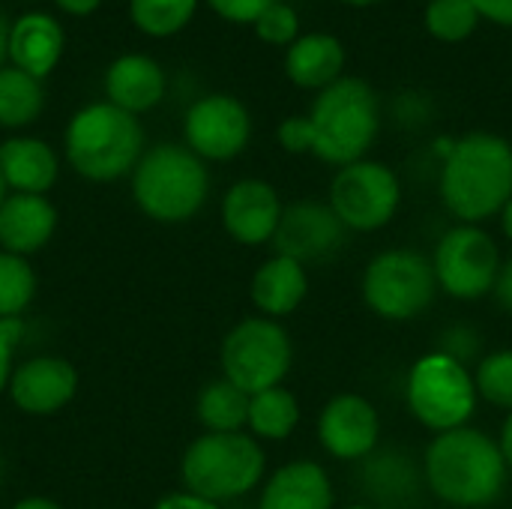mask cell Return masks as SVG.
<instances>
[{
  "label": "cell",
  "instance_id": "cell-6",
  "mask_svg": "<svg viewBox=\"0 0 512 509\" xmlns=\"http://www.w3.org/2000/svg\"><path fill=\"white\" fill-rule=\"evenodd\" d=\"M267 456L249 432H204L180 462L186 492L213 504L237 501L264 483Z\"/></svg>",
  "mask_w": 512,
  "mask_h": 509
},
{
  "label": "cell",
  "instance_id": "cell-23",
  "mask_svg": "<svg viewBox=\"0 0 512 509\" xmlns=\"http://www.w3.org/2000/svg\"><path fill=\"white\" fill-rule=\"evenodd\" d=\"M57 153L39 138H6L0 144V174L6 189L21 195H45L57 180Z\"/></svg>",
  "mask_w": 512,
  "mask_h": 509
},
{
  "label": "cell",
  "instance_id": "cell-44",
  "mask_svg": "<svg viewBox=\"0 0 512 509\" xmlns=\"http://www.w3.org/2000/svg\"><path fill=\"white\" fill-rule=\"evenodd\" d=\"M342 6H351V9H369V6H381L387 0H339Z\"/></svg>",
  "mask_w": 512,
  "mask_h": 509
},
{
  "label": "cell",
  "instance_id": "cell-5",
  "mask_svg": "<svg viewBox=\"0 0 512 509\" xmlns=\"http://www.w3.org/2000/svg\"><path fill=\"white\" fill-rule=\"evenodd\" d=\"M210 195L207 162L186 144H156L144 150L132 171V198L153 222L180 225L201 213Z\"/></svg>",
  "mask_w": 512,
  "mask_h": 509
},
{
  "label": "cell",
  "instance_id": "cell-30",
  "mask_svg": "<svg viewBox=\"0 0 512 509\" xmlns=\"http://www.w3.org/2000/svg\"><path fill=\"white\" fill-rule=\"evenodd\" d=\"M36 297V273L27 258L0 249V318H21Z\"/></svg>",
  "mask_w": 512,
  "mask_h": 509
},
{
  "label": "cell",
  "instance_id": "cell-41",
  "mask_svg": "<svg viewBox=\"0 0 512 509\" xmlns=\"http://www.w3.org/2000/svg\"><path fill=\"white\" fill-rule=\"evenodd\" d=\"M12 509H63L57 501L51 498H21L18 504H12Z\"/></svg>",
  "mask_w": 512,
  "mask_h": 509
},
{
  "label": "cell",
  "instance_id": "cell-20",
  "mask_svg": "<svg viewBox=\"0 0 512 509\" xmlns=\"http://www.w3.org/2000/svg\"><path fill=\"white\" fill-rule=\"evenodd\" d=\"M165 87V69L150 54H123L105 72L108 102L135 117L156 108L165 99Z\"/></svg>",
  "mask_w": 512,
  "mask_h": 509
},
{
  "label": "cell",
  "instance_id": "cell-37",
  "mask_svg": "<svg viewBox=\"0 0 512 509\" xmlns=\"http://www.w3.org/2000/svg\"><path fill=\"white\" fill-rule=\"evenodd\" d=\"M153 509H222L219 504L207 501V498H198L192 492H174V495H165Z\"/></svg>",
  "mask_w": 512,
  "mask_h": 509
},
{
  "label": "cell",
  "instance_id": "cell-35",
  "mask_svg": "<svg viewBox=\"0 0 512 509\" xmlns=\"http://www.w3.org/2000/svg\"><path fill=\"white\" fill-rule=\"evenodd\" d=\"M21 336H24V324L21 318H0V393L9 387V378H12V357H15V348L21 345Z\"/></svg>",
  "mask_w": 512,
  "mask_h": 509
},
{
  "label": "cell",
  "instance_id": "cell-4",
  "mask_svg": "<svg viewBox=\"0 0 512 509\" xmlns=\"http://www.w3.org/2000/svg\"><path fill=\"white\" fill-rule=\"evenodd\" d=\"M63 147L78 177L111 183L135 171L144 156V129L135 114L111 102H93L69 120Z\"/></svg>",
  "mask_w": 512,
  "mask_h": 509
},
{
  "label": "cell",
  "instance_id": "cell-13",
  "mask_svg": "<svg viewBox=\"0 0 512 509\" xmlns=\"http://www.w3.org/2000/svg\"><path fill=\"white\" fill-rule=\"evenodd\" d=\"M348 240V228L333 213L327 201L300 198L294 204H285L279 228L273 234V255H285L303 267L324 264L336 252H342Z\"/></svg>",
  "mask_w": 512,
  "mask_h": 509
},
{
  "label": "cell",
  "instance_id": "cell-19",
  "mask_svg": "<svg viewBox=\"0 0 512 509\" xmlns=\"http://www.w3.org/2000/svg\"><path fill=\"white\" fill-rule=\"evenodd\" d=\"M57 228V210L45 195H6L0 207V249L12 255H33L48 246Z\"/></svg>",
  "mask_w": 512,
  "mask_h": 509
},
{
  "label": "cell",
  "instance_id": "cell-27",
  "mask_svg": "<svg viewBox=\"0 0 512 509\" xmlns=\"http://www.w3.org/2000/svg\"><path fill=\"white\" fill-rule=\"evenodd\" d=\"M45 108V90L39 78L15 69L0 66V126L21 129L30 126Z\"/></svg>",
  "mask_w": 512,
  "mask_h": 509
},
{
  "label": "cell",
  "instance_id": "cell-46",
  "mask_svg": "<svg viewBox=\"0 0 512 509\" xmlns=\"http://www.w3.org/2000/svg\"><path fill=\"white\" fill-rule=\"evenodd\" d=\"M342 509H381V507H375V504H351V507H342Z\"/></svg>",
  "mask_w": 512,
  "mask_h": 509
},
{
  "label": "cell",
  "instance_id": "cell-26",
  "mask_svg": "<svg viewBox=\"0 0 512 509\" xmlns=\"http://www.w3.org/2000/svg\"><path fill=\"white\" fill-rule=\"evenodd\" d=\"M249 399L252 396L234 387L228 378H216L198 393V423L207 432H243L249 423Z\"/></svg>",
  "mask_w": 512,
  "mask_h": 509
},
{
  "label": "cell",
  "instance_id": "cell-25",
  "mask_svg": "<svg viewBox=\"0 0 512 509\" xmlns=\"http://www.w3.org/2000/svg\"><path fill=\"white\" fill-rule=\"evenodd\" d=\"M420 480H423V471H417L408 462V456L396 450H384V453L375 450L369 459H363V489L372 492L378 501L399 504L417 492Z\"/></svg>",
  "mask_w": 512,
  "mask_h": 509
},
{
  "label": "cell",
  "instance_id": "cell-9",
  "mask_svg": "<svg viewBox=\"0 0 512 509\" xmlns=\"http://www.w3.org/2000/svg\"><path fill=\"white\" fill-rule=\"evenodd\" d=\"M219 363L222 378L255 396L270 387H282L294 363V345L279 321L249 315L225 333Z\"/></svg>",
  "mask_w": 512,
  "mask_h": 509
},
{
  "label": "cell",
  "instance_id": "cell-43",
  "mask_svg": "<svg viewBox=\"0 0 512 509\" xmlns=\"http://www.w3.org/2000/svg\"><path fill=\"white\" fill-rule=\"evenodd\" d=\"M498 219H501V231H504V237L512 243V198L504 204V210L498 213Z\"/></svg>",
  "mask_w": 512,
  "mask_h": 509
},
{
  "label": "cell",
  "instance_id": "cell-32",
  "mask_svg": "<svg viewBox=\"0 0 512 509\" xmlns=\"http://www.w3.org/2000/svg\"><path fill=\"white\" fill-rule=\"evenodd\" d=\"M252 27H255V36L264 45H273V48H291L303 33L297 9L291 3H285V0L273 3Z\"/></svg>",
  "mask_w": 512,
  "mask_h": 509
},
{
  "label": "cell",
  "instance_id": "cell-29",
  "mask_svg": "<svg viewBox=\"0 0 512 509\" xmlns=\"http://www.w3.org/2000/svg\"><path fill=\"white\" fill-rule=\"evenodd\" d=\"M198 0H129L132 24L147 36H174L195 18Z\"/></svg>",
  "mask_w": 512,
  "mask_h": 509
},
{
  "label": "cell",
  "instance_id": "cell-28",
  "mask_svg": "<svg viewBox=\"0 0 512 509\" xmlns=\"http://www.w3.org/2000/svg\"><path fill=\"white\" fill-rule=\"evenodd\" d=\"M480 12L471 0H429L423 9V27L444 45L468 42L480 27Z\"/></svg>",
  "mask_w": 512,
  "mask_h": 509
},
{
  "label": "cell",
  "instance_id": "cell-33",
  "mask_svg": "<svg viewBox=\"0 0 512 509\" xmlns=\"http://www.w3.org/2000/svg\"><path fill=\"white\" fill-rule=\"evenodd\" d=\"M279 0H207V6L228 24H255Z\"/></svg>",
  "mask_w": 512,
  "mask_h": 509
},
{
  "label": "cell",
  "instance_id": "cell-18",
  "mask_svg": "<svg viewBox=\"0 0 512 509\" xmlns=\"http://www.w3.org/2000/svg\"><path fill=\"white\" fill-rule=\"evenodd\" d=\"M348 51L345 42L330 30H309L285 48V75L294 87L321 93L345 75Z\"/></svg>",
  "mask_w": 512,
  "mask_h": 509
},
{
  "label": "cell",
  "instance_id": "cell-21",
  "mask_svg": "<svg viewBox=\"0 0 512 509\" xmlns=\"http://www.w3.org/2000/svg\"><path fill=\"white\" fill-rule=\"evenodd\" d=\"M63 27L45 12H27L9 27V60L15 69L45 78L63 57Z\"/></svg>",
  "mask_w": 512,
  "mask_h": 509
},
{
  "label": "cell",
  "instance_id": "cell-31",
  "mask_svg": "<svg viewBox=\"0 0 512 509\" xmlns=\"http://www.w3.org/2000/svg\"><path fill=\"white\" fill-rule=\"evenodd\" d=\"M474 384L483 402L512 414V348H501V351L480 357Z\"/></svg>",
  "mask_w": 512,
  "mask_h": 509
},
{
  "label": "cell",
  "instance_id": "cell-36",
  "mask_svg": "<svg viewBox=\"0 0 512 509\" xmlns=\"http://www.w3.org/2000/svg\"><path fill=\"white\" fill-rule=\"evenodd\" d=\"M483 21L512 30V0H471Z\"/></svg>",
  "mask_w": 512,
  "mask_h": 509
},
{
  "label": "cell",
  "instance_id": "cell-24",
  "mask_svg": "<svg viewBox=\"0 0 512 509\" xmlns=\"http://www.w3.org/2000/svg\"><path fill=\"white\" fill-rule=\"evenodd\" d=\"M300 423V402L288 387H270L249 399V435L255 441H288Z\"/></svg>",
  "mask_w": 512,
  "mask_h": 509
},
{
  "label": "cell",
  "instance_id": "cell-1",
  "mask_svg": "<svg viewBox=\"0 0 512 509\" xmlns=\"http://www.w3.org/2000/svg\"><path fill=\"white\" fill-rule=\"evenodd\" d=\"M510 468L495 438L474 426L441 432L423 453L426 489L453 509H486L501 501Z\"/></svg>",
  "mask_w": 512,
  "mask_h": 509
},
{
  "label": "cell",
  "instance_id": "cell-42",
  "mask_svg": "<svg viewBox=\"0 0 512 509\" xmlns=\"http://www.w3.org/2000/svg\"><path fill=\"white\" fill-rule=\"evenodd\" d=\"M9 21H6V15H3V9H0V63L9 57Z\"/></svg>",
  "mask_w": 512,
  "mask_h": 509
},
{
  "label": "cell",
  "instance_id": "cell-14",
  "mask_svg": "<svg viewBox=\"0 0 512 509\" xmlns=\"http://www.w3.org/2000/svg\"><path fill=\"white\" fill-rule=\"evenodd\" d=\"M315 432L327 456L339 462H363L378 450L381 417L366 396L339 393L321 408Z\"/></svg>",
  "mask_w": 512,
  "mask_h": 509
},
{
  "label": "cell",
  "instance_id": "cell-15",
  "mask_svg": "<svg viewBox=\"0 0 512 509\" xmlns=\"http://www.w3.org/2000/svg\"><path fill=\"white\" fill-rule=\"evenodd\" d=\"M282 210L285 204L273 183L261 177H243L228 186L222 198V225L231 240L243 246H264L273 240Z\"/></svg>",
  "mask_w": 512,
  "mask_h": 509
},
{
  "label": "cell",
  "instance_id": "cell-22",
  "mask_svg": "<svg viewBox=\"0 0 512 509\" xmlns=\"http://www.w3.org/2000/svg\"><path fill=\"white\" fill-rule=\"evenodd\" d=\"M249 297L264 318H273V321L288 318L309 297V273L303 264L285 258V255H270L255 270Z\"/></svg>",
  "mask_w": 512,
  "mask_h": 509
},
{
  "label": "cell",
  "instance_id": "cell-8",
  "mask_svg": "<svg viewBox=\"0 0 512 509\" xmlns=\"http://www.w3.org/2000/svg\"><path fill=\"white\" fill-rule=\"evenodd\" d=\"M438 279L432 258L417 249H384L378 252L360 279L363 303L384 321H414L438 297Z\"/></svg>",
  "mask_w": 512,
  "mask_h": 509
},
{
  "label": "cell",
  "instance_id": "cell-45",
  "mask_svg": "<svg viewBox=\"0 0 512 509\" xmlns=\"http://www.w3.org/2000/svg\"><path fill=\"white\" fill-rule=\"evenodd\" d=\"M3 201H6V183H3V174H0V207H3Z\"/></svg>",
  "mask_w": 512,
  "mask_h": 509
},
{
  "label": "cell",
  "instance_id": "cell-40",
  "mask_svg": "<svg viewBox=\"0 0 512 509\" xmlns=\"http://www.w3.org/2000/svg\"><path fill=\"white\" fill-rule=\"evenodd\" d=\"M498 447H501V456H504V462H507V468H510L512 474V414H507V420H504V426H501Z\"/></svg>",
  "mask_w": 512,
  "mask_h": 509
},
{
  "label": "cell",
  "instance_id": "cell-11",
  "mask_svg": "<svg viewBox=\"0 0 512 509\" xmlns=\"http://www.w3.org/2000/svg\"><path fill=\"white\" fill-rule=\"evenodd\" d=\"M501 264V249L483 225L456 222L432 252L438 288L447 297L465 303L483 300L495 291Z\"/></svg>",
  "mask_w": 512,
  "mask_h": 509
},
{
  "label": "cell",
  "instance_id": "cell-16",
  "mask_svg": "<svg viewBox=\"0 0 512 509\" xmlns=\"http://www.w3.org/2000/svg\"><path fill=\"white\" fill-rule=\"evenodd\" d=\"M9 399L27 417H51L78 393V372L63 357H33L9 378Z\"/></svg>",
  "mask_w": 512,
  "mask_h": 509
},
{
  "label": "cell",
  "instance_id": "cell-39",
  "mask_svg": "<svg viewBox=\"0 0 512 509\" xmlns=\"http://www.w3.org/2000/svg\"><path fill=\"white\" fill-rule=\"evenodd\" d=\"M66 15H90V12H96L99 9V3L102 0H54Z\"/></svg>",
  "mask_w": 512,
  "mask_h": 509
},
{
  "label": "cell",
  "instance_id": "cell-10",
  "mask_svg": "<svg viewBox=\"0 0 512 509\" xmlns=\"http://www.w3.org/2000/svg\"><path fill=\"white\" fill-rule=\"evenodd\" d=\"M327 204L348 231L372 234L396 219L402 207V180L387 162L366 156L360 162L336 168Z\"/></svg>",
  "mask_w": 512,
  "mask_h": 509
},
{
  "label": "cell",
  "instance_id": "cell-7",
  "mask_svg": "<svg viewBox=\"0 0 512 509\" xmlns=\"http://www.w3.org/2000/svg\"><path fill=\"white\" fill-rule=\"evenodd\" d=\"M405 402L411 417L426 426L429 432L441 435V432H453L471 423V417L477 414V384H474V372L441 354H423L405 378Z\"/></svg>",
  "mask_w": 512,
  "mask_h": 509
},
{
  "label": "cell",
  "instance_id": "cell-12",
  "mask_svg": "<svg viewBox=\"0 0 512 509\" xmlns=\"http://www.w3.org/2000/svg\"><path fill=\"white\" fill-rule=\"evenodd\" d=\"M186 147L204 162H231L252 141L249 108L228 93H210L189 105L183 117Z\"/></svg>",
  "mask_w": 512,
  "mask_h": 509
},
{
  "label": "cell",
  "instance_id": "cell-2",
  "mask_svg": "<svg viewBox=\"0 0 512 509\" xmlns=\"http://www.w3.org/2000/svg\"><path fill=\"white\" fill-rule=\"evenodd\" d=\"M438 192L453 219L483 225L512 198V144L498 132L459 135L441 162Z\"/></svg>",
  "mask_w": 512,
  "mask_h": 509
},
{
  "label": "cell",
  "instance_id": "cell-38",
  "mask_svg": "<svg viewBox=\"0 0 512 509\" xmlns=\"http://www.w3.org/2000/svg\"><path fill=\"white\" fill-rule=\"evenodd\" d=\"M495 300H498V306L512 315V258L510 261H504L501 264V273H498V282H495Z\"/></svg>",
  "mask_w": 512,
  "mask_h": 509
},
{
  "label": "cell",
  "instance_id": "cell-34",
  "mask_svg": "<svg viewBox=\"0 0 512 509\" xmlns=\"http://www.w3.org/2000/svg\"><path fill=\"white\" fill-rule=\"evenodd\" d=\"M276 138L282 144L285 153L291 156H309L312 153V132H309V120L306 114H291L279 123Z\"/></svg>",
  "mask_w": 512,
  "mask_h": 509
},
{
  "label": "cell",
  "instance_id": "cell-3",
  "mask_svg": "<svg viewBox=\"0 0 512 509\" xmlns=\"http://www.w3.org/2000/svg\"><path fill=\"white\" fill-rule=\"evenodd\" d=\"M309 132L315 159L345 168L369 156L381 132V99L360 75H342L315 93L309 105Z\"/></svg>",
  "mask_w": 512,
  "mask_h": 509
},
{
  "label": "cell",
  "instance_id": "cell-47",
  "mask_svg": "<svg viewBox=\"0 0 512 509\" xmlns=\"http://www.w3.org/2000/svg\"><path fill=\"white\" fill-rule=\"evenodd\" d=\"M0 474H3V465H0Z\"/></svg>",
  "mask_w": 512,
  "mask_h": 509
},
{
  "label": "cell",
  "instance_id": "cell-17",
  "mask_svg": "<svg viewBox=\"0 0 512 509\" xmlns=\"http://www.w3.org/2000/svg\"><path fill=\"white\" fill-rule=\"evenodd\" d=\"M258 509H336L330 474L312 459H294L267 477Z\"/></svg>",
  "mask_w": 512,
  "mask_h": 509
}]
</instances>
